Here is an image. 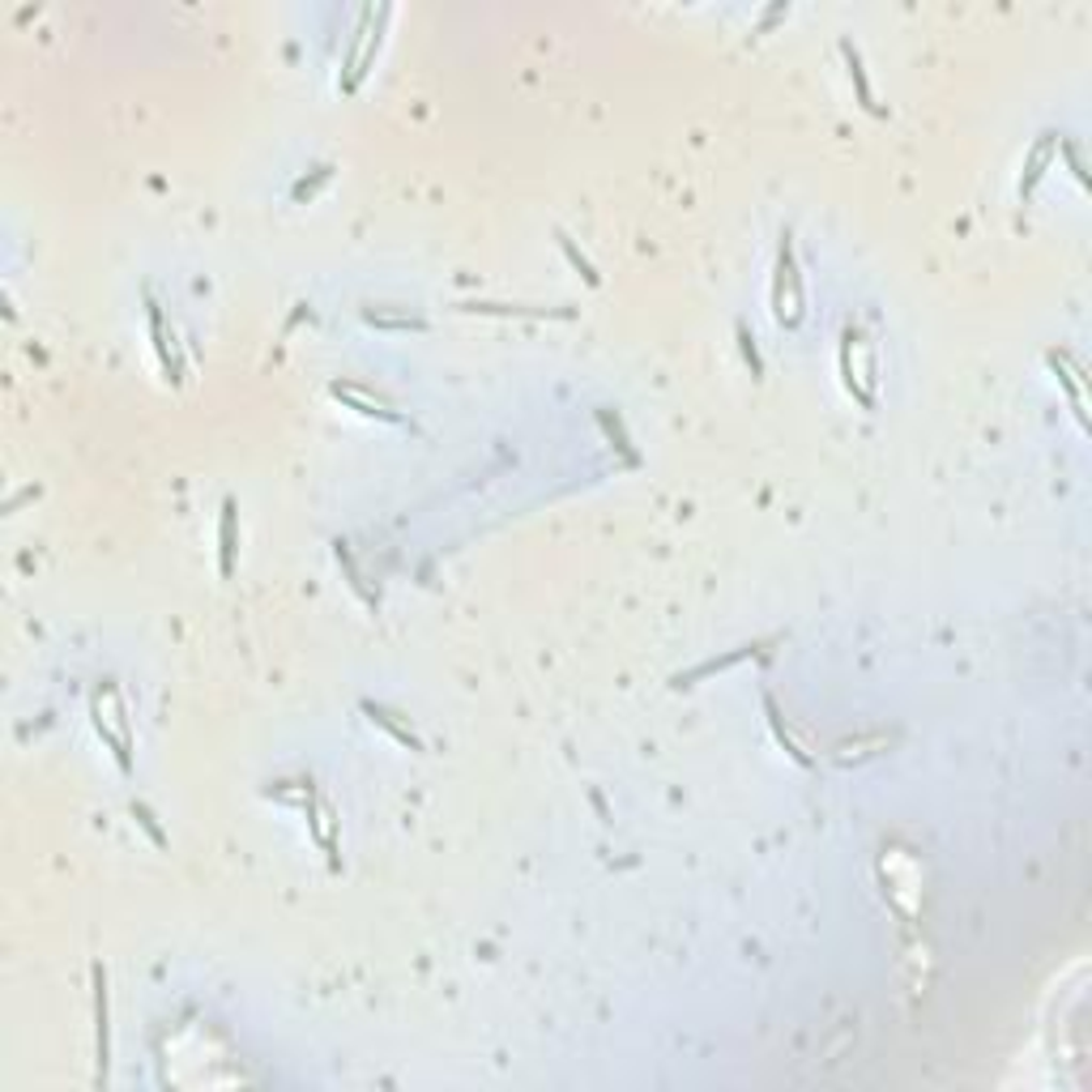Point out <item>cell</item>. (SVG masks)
Wrapping results in <instances>:
<instances>
[{
    "label": "cell",
    "mask_w": 1092,
    "mask_h": 1092,
    "mask_svg": "<svg viewBox=\"0 0 1092 1092\" xmlns=\"http://www.w3.org/2000/svg\"><path fill=\"white\" fill-rule=\"evenodd\" d=\"M598 427L607 431V440H610V444H614V449H619V453H623V462H627V466H636V462H640V453L632 449V440H627V431H623L619 414H610L607 406L598 410Z\"/></svg>",
    "instance_id": "19"
},
{
    "label": "cell",
    "mask_w": 1092,
    "mask_h": 1092,
    "mask_svg": "<svg viewBox=\"0 0 1092 1092\" xmlns=\"http://www.w3.org/2000/svg\"><path fill=\"white\" fill-rule=\"evenodd\" d=\"M1059 154L1067 158V167H1072V175L1080 180V188H1089V171H1084V162H1080V150H1076L1072 141H1063V145H1059Z\"/></svg>",
    "instance_id": "25"
},
{
    "label": "cell",
    "mask_w": 1092,
    "mask_h": 1092,
    "mask_svg": "<svg viewBox=\"0 0 1092 1092\" xmlns=\"http://www.w3.org/2000/svg\"><path fill=\"white\" fill-rule=\"evenodd\" d=\"M236 521H240L236 499H223V508H218V572H223V577H236V551H240V529H236Z\"/></svg>",
    "instance_id": "15"
},
{
    "label": "cell",
    "mask_w": 1092,
    "mask_h": 1092,
    "mask_svg": "<svg viewBox=\"0 0 1092 1092\" xmlns=\"http://www.w3.org/2000/svg\"><path fill=\"white\" fill-rule=\"evenodd\" d=\"M371 22H375V4H364V9H359V17H355L351 43H346V65H342V77H338V90H342V95L351 90V82H355V69H359V60H364V47H367V34H371Z\"/></svg>",
    "instance_id": "16"
},
{
    "label": "cell",
    "mask_w": 1092,
    "mask_h": 1092,
    "mask_svg": "<svg viewBox=\"0 0 1092 1092\" xmlns=\"http://www.w3.org/2000/svg\"><path fill=\"white\" fill-rule=\"evenodd\" d=\"M303 816H308V833H312V841L321 846L329 870H338V866H342V853H338V824H342V820H338L334 803H329L321 790H312L308 803H303Z\"/></svg>",
    "instance_id": "4"
},
{
    "label": "cell",
    "mask_w": 1092,
    "mask_h": 1092,
    "mask_svg": "<svg viewBox=\"0 0 1092 1092\" xmlns=\"http://www.w3.org/2000/svg\"><path fill=\"white\" fill-rule=\"evenodd\" d=\"M95 977V1084L108 1080V1067H112V994H108V969L95 965L90 969Z\"/></svg>",
    "instance_id": "5"
},
{
    "label": "cell",
    "mask_w": 1092,
    "mask_h": 1092,
    "mask_svg": "<svg viewBox=\"0 0 1092 1092\" xmlns=\"http://www.w3.org/2000/svg\"><path fill=\"white\" fill-rule=\"evenodd\" d=\"M760 700H764V718H768V729H772L777 747H781V751H785V755H790V760H794L798 768H811V764H816V755H811V751H807V747H803V742L794 738V729L785 726V718H781V709H777L772 692H764Z\"/></svg>",
    "instance_id": "13"
},
{
    "label": "cell",
    "mask_w": 1092,
    "mask_h": 1092,
    "mask_svg": "<svg viewBox=\"0 0 1092 1092\" xmlns=\"http://www.w3.org/2000/svg\"><path fill=\"white\" fill-rule=\"evenodd\" d=\"M1046 364H1050V371L1059 375V384L1067 388V401H1072L1076 423L1089 431V401H1084V384H1080V367H1076V359H1072L1067 351H1050V355H1046Z\"/></svg>",
    "instance_id": "11"
},
{
    "label": "cell",
    "mask_w": 1092,
    "mask_h": 1092,
    "mask_svg": "<svg viewBox=\"0 0 1092 1092\" xmlns=\"http://www.w3.org/2000/svg\"><path fill=\"white\" fill-rule=\"evenodd\" d=\"M841 384L862 410H875V397H879V371H875V342L857 329V325H846L841 329Z\"/></svg>",
    "instance_id": "2"
},
{
    "label": "cell",
    "mask_w": 1092,
    "mask_h": 1092,
    "mask_svg": "<svg viewBox=\"0 0 1092 1092\" xmlns=\"http://www.w3.org/2000/svg\"><path fill=\"white\" fill-rule=\"evenodd\" d=\"M316 785L308 781V777H299V781H269V790H265V798H273V803H308V794H312Z\"/></svg>",
    "instance_id": "22"
},
{
    "label": "cell",
    "mask_w": 1092,
    "mask_h": 1092,
    "mask_svg": "<svg viewBox=\"0 0 1092 1092\" xmlns=\"http://www.w3.org/2000/svg\"><path fill=\"white\" fill-rule=\"evenodd\" d=\"M334 559H338L342 581L351 585V594H355L367 610H380V598H375V590L367 585L364 568H359V559H355V551H351V542H346V538H334Z\"/></svg>",
    "instance_id": "14"
},
{
    "label": "cell",
    "mask_w": 1092,
    "mask_h": 1092,
    "mask_svg": "<svg viewBox=\"0 0 1092 1092\" xmlns=\"http://www.w3.org/2000/svg\"><path fill=\"white\" fill-rule=\"evenodd\" d=\"M329 397L334 401H342L346 410H355V414H364V419H375V423H388V427H401L406 419L384 401V397H371L364 384H351V380H334L329 384Z\"/></svg>",
    "instance_id": "8"
},
{
    "label": "cell",
    "mask_w": 1092,
    "mask_h": 1092,
    "mask_svg": "<svg viewBox=\"0 0 1092 1092\" xmlns=\"http://www.w3.org/2000/svg\"><path fill=\"white\" fill-rule=\"evenodd\" d=\"M90 722H95V734L103 738V747L112 751L116 768H120V772H132V722H128L120 687H116L112 679L90 696Z\"/></svg>",
    "instance_id": "1"
},
{
    "label": "cell",
    "mask_w": 1092,
    "mask_h": 1092,
    "mask_svg": "<svg viewBox=\"0 0 1092 1092\" xmlns=\"http://www.w3.org/2000/svg\"><path fill=\"white\" fill-rule=\"evenodd\" d=\"M772 316L781 329H798L807 316V286L798 273V256H794V236L785 231L777 243V269H772Z\"/></svg>",
    "instance_id": "3"
},
{
    "label": "cell",
    "mask_w": 1092,
    "mask_h": 1092,
    "mask_svg": "<svg viewBox=\"0 0 1092 1092\" xmlns=\"http://www.w3.org/2000/svg\"><path fill=\"white\" fill-rule=\"evenodd\" d=\"M841 60H846V69H850V82L853 90H857V108L862 112H870V116H883V108L875 103V90H870V77H866V65H862V52L853 47L850 39H841Z\"/></svg>",
    "instance_id": "18"
},
{
    "label": "cell",
    "mask_w": 1092,
    "mask_h": 1092,
    "mask_svg": "<svg viewBox=\"0 0 1092 1092\" xmlns=\"http://www.w3.org/2000/svg\"><path fill=\"white\" fill-rule=\"evenodd\" d=\"M128 811H132V820H137V824H141V833H145V837H150V841H154V850H167V833H162V828H158V816H154V811H150V807H145V803H132V807H128Z\"/></svg>",
    "instance_id": "23"
},
{
    "label": "cell",
    "mask_w": 1092,
    "mask_h": 1092,
    "mask_svg": "<svg viewBox=\"0 0 1092 1092\" xmlns=\"http://www.w3.org/2000/svg\"><path fill=\"white\" fill-rule=\"evenodd\" d=\"M145 325H150V346H154V355H158L162 375H167L171 384H184V359H180V351L171 346L175 338L167 334L162 308H158V299H154V290H150V286H145Z\"/></svg>",
    "instance_id": "6"
},
{
    "label": "cell",
    "mask_w": 1092,
    "mask_h": 1092,
    "mask_svg": "<svg viewBox=\"0 0 1092 1092\" xmlns=\"http://www.w3.org/2000/svg\"><path fill=\"white\" fill-rule=\"evenodd\" d=\"M359 316H364V325H371V329H388V334H427V329H431L427 316L393 312V308H375V303L359 308Z\"/></svg>",
    "instance_id": "17"
},
{
    "label": "cell",
    "mask_w": 1092,
    "mask_h": 1092,
    "mask_svg": "<svg viewBox=\"0 0 1092 1092\" xmlns=\"http://www.w3.org/2000/svg\"><path fill=\"white\" fill-rule=\"evenodd\" d=\"M738 346H742V359H747V367H751V375L760 380L764 375V359H760V346H755V338L747 334V325L738 321Z\"/></svg>",
    "instance_id": "24"
},
{
    "label": "cell",
    "mask_w": 1092,
    "mask_h": 1092,
    "mask_svg": "<svg viewBox=\"0 0 1092 1092\" xmlns=\"http://www.w3.org/2000/svg\"><path fill=\"white\" fill-rule=\"evenodd\" d=\"M1059 145H1063V137H1059L1054 128L1037 132V141H1033V150H1029V158H1024L1020 184H1016V197H1020V201H1029V197L1037 193V184L1046 180V171H1050V167H1054V158H1059Z\"/></svg>",
    "instance_id": "7"
},
{
    "label": "cell",
    "mask_w": 1092,
    "mask_h": 1092,
    "mask_svg": "<svg viewBox=\"0 0 1092 1092\" xmlns=\"http://www.w3.org/2000/svg\"><path fill=\"white\" fill-rule=\"evenodd\" d=\"M457 312H470V316H525V321H572L577 316V308H534V303H491V299L457 303Z\"/></svg>",
    "instance_id": "10"
},
{
    "label": "cell",
    "mask_w": 1092,
    "mask_h": 1092,
    "mask_svg": "<svg viewBox=\"0 0 1092 1092\" xmlns=\"http://www.w3.org/2000/svg\"><path fill=\"white\" fill-rule=\"evenodd\" d=\"M329 180H334V162H321V167H316L312 175H303V180H299V184L290 188V201H295V205L312 201V197H316V193H321V188H325Z\"/></svg>",
    "instance_id": "21"
},
{
    "label": "cell",
    "mask_w": 1092,
    "mask_h": 1092,
    "mask_svg": "<svg viewBox=\"0 0 1092 1092\" xmlns=\"http://www.w3.org/2000/svg\"><path fill=\"white\" fill-rule=\"evenodd\" d=\"M359 713H364V718H367V722H371V726H375V729H384V734H388V738H393L397 747H406V751H423V738H419V734L410 729V722H401V713H393L388 705H375V700H364V705H359Z\"/></svg>",
    "instance_id": "12"
},
{
    "label": "cell",
    "mask_w": 1092,
    "mask_h": 1092,
    "mask_svg": "<svg viewBox=\"0 0 1092 1092\" xmlns=\"http://www.w3.org/2000/svg\"><path fill=\"white\" fill-rule=\"evenodd\" d=\"M768 644H772V640H751V644H738V649H729V653H722V657H709V662H700V666H692V670L675 675V687H692V683H700V679H713V675H722V670H734V666H742V662L760 657Z\"/></svg>",
    "instance_id": "9"
},
{
    "label": "cell",
    "mask_w": 1092,
    "mask_h": 1092,
    "mask_svg": "<svg viewBox=\"0 0 1092 1092\" xmlns=\"http://www.w3.org/2000/svg\"><path fill=\"white\" fill-rule=\"evenodd\" d=\"M555 243H559V252H564V256H568V265H572V269H577V273H581V278H585V282H590V286H602V278H598V269H594V260H590V256H585V252H581V247H577V240H568V236H564V231H555Z\"/></svg>",
    "instance_id": "20"
}]
</instances>
